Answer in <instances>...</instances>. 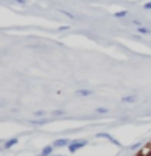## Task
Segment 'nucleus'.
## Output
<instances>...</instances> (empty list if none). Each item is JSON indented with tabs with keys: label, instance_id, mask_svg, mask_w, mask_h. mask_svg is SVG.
<instances>
[{
	"label": "nucleus",
	"instance_id": "1",
	"mask_svg": "<svg viewBox=\"0 0 151 156\" xmlns=\"http://www.w3.org/2000/svg\"><path fill=\"white\" fill-rule=\"evenodd\" d=\"M86 145H88L86 140H75L68 145V150H70V153H75V151H78L80 148H83V146H86Z\"/></svg>",
	"mask_w": 151,
	"mask_h": 156
},
{
	"label": "nucleus",
	"instance_id": "2",
	"mask_svg": "<svg viewBox=\"0 0 151 156\" xmlns=\"http://www.w3.org/2000/svg\"><path fill=\"white\" fill-rule=\"evenodd\" d=\"M97 138H106V140L112 141V143H114L115 146H122V145L119 143V141H117V140H115V138H114V136H112V135H109V133H97Z\"/></svg>",
	"mask_w": 151,
	"mask_h": 156
},
{
	"label": "nucleus",
	"instance_id": "3",
	"mask_svg": "<svg viewBox=\"0 0 151 156\" xmlns=\"http://www.w3.org/2000/svg\"><path fill=\"white\" fill-rule=\"evenodd\" d=\"M68 143H72L68 138H58V140L54 141L52 146H55V148H62V146H68Z\"/></svg>",
	"mask_w": 151,
	"mask_h": 156
},
{
	"label": "nucleus",
	"instance_id": "4",
	"mask_svg": "<svg viewBox=\"0 0 151 156\" xmlns=\"http://www.w3.org/2000/svg\"><path fill=\"white\" fill-rule=\"evenodd\" d=\"M16 143H18V138H16V136H15V138H10V140H7V141L3 143V150H10L12 146H15Z\"/></svg>",
	"mask_w": 151,
	"mask_h": 156
},
{
	"label": "nucleus",
	"instance_id": "5",
	"mask_svg": "<svg viewBox=\"0 0 151 156\" xmlns=\"http://www.w3.org/2000/svg\"><path fill=\"white\" fill-rule=\"evenodd\" d=\"M54 146H44V150L41 151V156H52Z\"/></svg>",
	"mask_w": 151,
	"mask_h": 156
},
{
	"label": "nucleus",
	"instance_id": "6",
	"mask_svg": "<svg viewBox=\"0 0 151 156\" xmlns=\"http://www.w3.org/2000/svg\"><path fill=\"white\" fill-rule=\"evenodd\" d=\"M93 91L91 90H78L76 91V96H91Z\"/></svg>",
	"mask_w": 151,
	"mask_h": 156
},
{
	"label": "nucleus",
	"instance_id": "7",
	"mask_svg": "<svg viewBox=\"0 0 151 156\" xmlns=\"http://www.w3.org/2000/svg\"><path fill=\"white\" fill-rule=\"evenodd\" d=\"M136 98L135 96H124L122 98V102H135Z\"/></svg>",
	"mask_w": 151,
	"mask_h": 156
},
{
	"label": "nucleus",
	"instance_id": "8",
	"mask_svg": "<svg viewBox=\"0 0 151 156\" xmlns=\"http://www.w3.org/2000/svg\"><path fill=\"white\" fill-rule=\"evenodd\" d=\"M127 15H128V12H125V10H122V12H117L114 16L115 18H124V16H127Z\"/></svg>",
	"mask_w": 151,
	"mask_h": 156
},
{
	"label": "nucleus",
	"instance_id": "9",
	"mask_svg": "<svg viewBox=\"0 0 151 156\" xmlns=\"http://www.w3.org/2000/svg\"><path fill=\"white\" fill-rule=\"evenodd\" d=\"M138 33H141V34H149L151 31L148 28H143V26H138Z\"/></svg>",
	"mask_w": 151,
	"mask_h": 156
},
{
	"label": "nucleus",
	"instance_id": "10",
	"mask_svg": "<svg viewBox=\"0 0 151 156\" xmlns=\"http://www.w3.org/2000/svg\"><path fill=\"white\" fill-rule=\"evenodd\" d=\"M96 112L97 114H106V112H109V109H107V107H97Z\"/></svg>",
	"mask_w": 151,
	"mask_h": 156
},
{
	"label": "nucleus",
	"instance_id": "11",
	"mask_svg": "<svg viewBox=\"0 0 151 156\" xmlns=\"http://www.w3.org/2000/svg\"><path fill=\"white\" fill-rule=\"evenodd\" d=\"M63 114H65V111H54V112H52V115H54V117H57V115H63Z\"/></svg>",
	"mask_w": 151,
	"mask_h": 156
},
{
	"label": "nucleus",
	"instance_id": "12",
	"mask_svg": "<svg viewBox=\"0 0 151 156\" xmlns=\"http://www.w3.org/2000/svg\"><path fill=\"white\" fill-rule=\"evenodd\" d=\"M34 115H46V111H36Z\"/></svg>",
	"mask_w": 151,
	"mask_h": 156
},
{
	"label": "nucleus",
	"instance_id": "13",
	"mask_svg": "<svg viewBox=\"0 0 151 156\" xmlns=\"http://www.w3.org/2000/svg\"><path fill=\"white\" fill-rule=\"evenodd\" d=\"M140 146H141V143H135V145H132V146H130V150H135V148H140Z\"/></svg>",
	"mask_w": 151,
	"mask_h": 156
},
{
	"label": "nucleus",
	"instance_id": "14",
	"mask_svg": "<svg viewBox=\"0 0 151 156\" xmlns=\"http://www.w3.org/2000/svg\"><path fill=\"white\" fill-rule=\"evenodd\" d=\"M143 7H145L146 10H151V2H149V3H145V5H143Z\"/></svg>",
	"mask_w": 151,
	"mask_h": 156
},
{
	"label": "nucleus",
	"instance_id": "15",
	"mask_svg": "<svg viewBox=\"0 0 151 156\" xmlns=\"http://www.w3.org/2000/svg\"><path fill=\"white\" fill-rule=\"evenodd\" d=\"M65 29H68V26H60V28H58V31H65Z\"/></svg>",
	"mask_w": 151,
	"mask_h": 156
},
{
	"label": "nucleus",
	"instance_id": "16",
	"mask_svg": "<svg viewBox=\"0 0 151 156\" xmlns=\"http://www.w3.org/2000/svg\"><path fill=\"white\" fill-rule=\"evenodd\" d=\"M5 104H7V102H5V101H3V99H0V107H3V106H5Z\"/></svg>",
	"mask_w": 151,
	"mask_h": 156
},
{
	"label": "nucleus",
	"instance_id": "17",
	"mask_svg": "<svg viewBox=\"0 0 151 156\" xmlns=\"http://www.w3.org/2000/svg\"><path fill=\"white\" fill-rule=\"evenodd\" d=\"M135 156H146V154H143V153H136Z\"/></svg>",
	"mask_w": 151,
	"mask_h": 156
},
{
	"label": "nucleus",
	"instance_id": "18",
	"mask_svg": "<svg viewBox=\"0 0 151 156\" xmlns=\"http://www.w3.org/2000/svg\"><path fill=\"white\" fill-rule=\"evenodd\" d=\"M146 156H151V148L148 150V154H146Z\"/></svg>",
	"mask_w": 151,
	"mask_h": 156
},
{
	"label": "nucleus",
	"instance_id": "19",
	"mask_svg": "<svg viewBox=\"0 0 151 156\" xmlns=\"http://www.w3.org/2000/svg\"><path fill=\"white\" fill-rule=\"evenodd\" d=\"M54 156H63V154H54Z\"/></svg>",
	"mask_w": 151,
	"mask_h": 156
},
{
	"label": "nucleus",
	"instance_id": "20",
	"mask_svg": "<svg viewBox=\"0 0 151 156\" xmlns=\"http://www.w3.org/2000/svg\"><path fill=\"white\" fill-rule=\"evenodd\" d=\"M0 143H2V141H0Z\"/></svg>",
	"mask_w": 151,
	"mask_h": 156
}]
</instances>
